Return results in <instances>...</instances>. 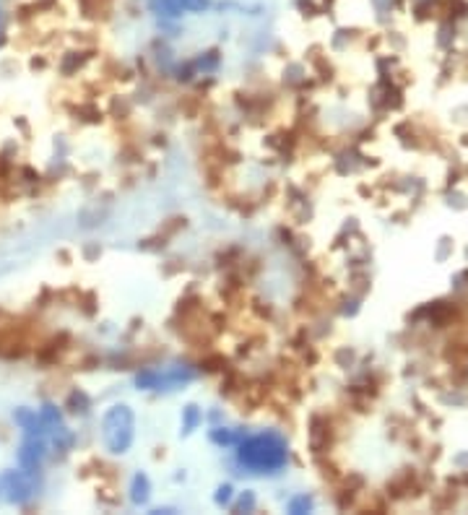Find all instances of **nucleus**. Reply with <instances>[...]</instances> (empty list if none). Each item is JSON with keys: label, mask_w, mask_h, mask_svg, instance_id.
<instances>
[{"label": "nucleus", "mask_w": 468, "mask_h": 515, "mask_svg": "<svg viewBox=\"0 0 468 515\" xmlns=\"http://www.w3.org/2000/svg\"><path fill=\"white\" fill-rule=\"evenodd\" d=\"M211 440L219 443V445H232V443H237V435H232L229 429H224V427H216V429L211 432Z\"/></svg>", "instance_id": "nucleus-13"}, {"label": "nucleus", "mask_w": 468, "mask_h": 515, "mask_svg": "<svg viewBox=\"0 0 468 515\" xmlns=\"http://www.w3.org/2000/svg\"><path fill=\"white\" fill-rule=\"evenodd\" d=\"M252 507H255V495H252V492H245L242 500H239L237 510H252Z\"/></svg>", "instance_id": "nucleus-16"}, {"label": "nucleus", "mask_w": 468, "mask_h": 515, "mask_svg": "<svg viewBox=\"0 0 468 515\" xmlns=\"http://www.w3.org/2000/svg\"><path fill=\"white\" fill-rule=\"evenodd\" d=\"M0 482H3V492L8 497V502H13V505H26L37 492V479L24 468L21 471H6L0 476Z\"/></svg>", "instance_id": "nucleus-4"}, {"label": "nucleus", "mask_w": 468, "mask_h": 515, "mask_svg": "<svg viewBox=\"0 0 468 515\" xmlns=\"http://www.w3.org/2000/svg\"><path fill=\"white\" fill-rule=\"evenodd\" d=\"M73 443H76V437H73V432H70L68 427L65 425H60V427H55L52 429V445L58 447V450H70L73 447Z\"/></svg>", "instance_id": "nucleus-8"}, {"label": "nucleus", "mask_w": 468, "mask_h": 515, "mask_svg": "<svg viewBox=\"0 0 468 515\" xmlns=\"http://www.w3.org/2000/svg\"><path fill=\"white\" fill-rule=\"evenodd\" d=\"M31 68H45V60H31Z\"/></svg>", "instance_id": "nucleus-18"}, {"label": "nucleus", "mask_w": 468, "mask_h": 515, "mask_svg": "<svg viewBox=\"0 0 468 515\" xmlns=\"http://www.w3.org/2000/svg\"><path fill=\"white\" fill-rule=\"evenodd\" d=\"M307 510H312V500L307 495L294 497L289 502V513H307Z\"/></svg>", "instance_id": "nucleus-14"}, {"label": "nucleus", "mask_w": 468, "mask_h": 515, "mask_svg": "<svg viewBox=\"0 0 468 515\" xmlns=\"http://www.w3.org/2000/svg\"><path fill=\"white\" fill-rule=\"evenodd\" d=\"M149 495H151L149 479L143 474H136L133 476V486H130V500H133V505H143V502L149 500Z\"/></svg>", "instance_id": "nucleus-7"}, {"label": "nucleus", "mask_w": 468, "mask_h": 515, "mask_svg": "<svg viewBox=\"0 0 468 515\" xmlns=\"http://www.w3.org/2000/svg\"><path fill=\"white\" fill-rule=\"evenodd\" d=\"M232 502V486L229 484H224V486H219V492H216V505H229Z\"/></svg>", "instance_id": "nucleus-15"}, {"label": "nucleus", "mask_w": 468, "mask_h": 515, "mask_svg": "<svg viewBox=\"0 0 468 515\" xmlns=\"http://www.w3.org/2000/svg\"><path fill=\"white\" fill-rule=\"evenodd\" d=\"M200 422H203V414L198 411V406L185 409V416H182V427H185V432H193V429H195Z\"/></svg>", "instance_id": "nucleus-11"}, {"label": "nucleus", "mask_w": 468, "mask_h": 515, "mask_svg": "<svg viewBox=\"0 0 468 515\" xmlns=\"http://www.w3.org/2000/svg\"><path fill=\"white\" fill-rule=\"evenodd\" d=\"M83 60H86V55H83V52H68V55H65V60H63V73H73L76 68H81V65H83Z\"/></svg>", "instance_id": "nucleus-12"}, {"label": "nucleus", "mask_w": 468, "mask_h": 515, "mask_svg": "<svg viewBox=\"0 0 468 515\" xmlns=\"http://www.w3.org/2000/svg\"><path fill=\"white\" fill-rule=\"evenodd\" d=\"M287 458H289L287 443L276 432L248 437V440L239 443L237 450L239 466L250 468L252 474H276L287 466Z\"/></svg>", "instance_id": "nucleus-1"}, {"label": "nucleus", "mask_w": 468, "mask_h": 515, "mask_svg": "<svg viewBox=\"0 0 468 515\" xmlns=\"http://www.w3.org/2000/svg\"><path fill=\"white\" fill-rule=\"evenodd\" d=\"M195 380V370L185 365L175 367H154V370H143L136 375V386L140 390H175L179 386H188Z\"/></svg>", "instance_id": "nucleus-3"}, {"label": "nucleus", "mask_w": 468, "mask_h": 515, "mask_svg": "<svg viewBox=\"0 0 468 515\" xmlns=\"http://www.w3.org/2000/svg\"><path fill=\"white\" fill-rule=\"evenodd\" d=\"M65 406L73 411V414H86L89 411V396L83 393V390H73L68 396V404Z\"/></svg>", "instance_id": "nucleus-9"}, {"label": "nucleus", "mask_w": 468, "mask_h": 515, "mask_svg": "<svg viewBox=\"0 0 468 515\" xmlns=\"http://www.w3.org/2000/svg\"><path fill=\"white\" fill-rule=\"evenodd\" d=\"M133 437H136V416H133L130 406L118 404V406L107 409L102 416V443H104V447L115 456H122L133 445Z\"/></svg>", "instance_id": "nucleus-2"}, {"label": "nucleus", "mask_w": 468, "mask_h": 515, "mask_svg": "<svg viewBox=\"0 0 468 515\" xmlns=\"http://www.w3.org/2000/svg\"><path fill=\"white\" fill-rule=\"evenodd\" d=\"M13 419H16V425L24 429V435L26 437H42V432H45V422H42V416L37 414V411H31V409L21 406L13 411Z\"/></svg>", "instance_id": "nucleus-6"}, {"label": "nucleus", "mask_w": 468, "mask_h": 515, "mask_svg": "<svg viewBox=\"0 0 468 515\" xmlns=\"http://www.w3.org/2000/svg\"><path fill=\"white\" fill-rule=\"evenodd\" d=\"M0 484H3V482H0Z\"/></svg>", "instance_id": "nucleus-19"}, {"label": "nucleus", "mask_w": 468, "mask_h": 515, "mask_svg": "<svg viewBox=\"0 0 468 515\" xmlns=\"http://www.w3.org/2000/svg\"><path fill=\"white\" fill-rule=\"evenodd\" d=\"M97 253H99V248H94V245H91V248H86V258H94Z\"/></svg>", "instance_id": "nucleus-17"}, {"label": "nucleus", "mask_w": 468, "mask_h": 515, "mask_svg": "<svg viewBox=\"0 0 468 515\" xmlns=\"http://www.w3.org/2000/svg\"><path fill=\"white\" fill-rule=\"evenodd\" d=\"M45 456H47L45 440H42V437H26V440L21 443V450H19V466L24 471H29V474H37L42 461H45Z\"/></svg>", "instance_id": "nucleus-5"}, {"label": "nucleus", "mask_w": 468, "mask_h": 515, "mask_svg": "<svg viewBox=\"0 0 468 515\" xmlns=\"http://www.w3.org/2000/svg\"><path fill=\"white\" fill-rule=\"evenodd\" d=\"M40 416H42V422H45V427H50V429L63 425V414H60V409L52 406V404H45V406L40 409Z\"/></svg>", "instance_id": "nucleus-10"}]
</instances>
